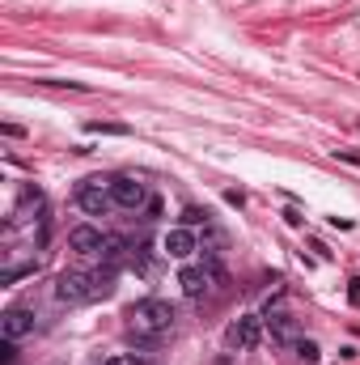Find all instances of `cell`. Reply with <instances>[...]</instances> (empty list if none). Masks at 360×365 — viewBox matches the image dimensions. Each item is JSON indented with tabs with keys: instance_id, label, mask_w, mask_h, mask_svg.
I'll use <instances>...</instances> for the list:
<instances>
[{
	"instance_id": "1",
	"label": "cell",
	"mask_w": 360,
	"mask_h": 365,
	"mask_svg": "<svg viewBox=\"0 0 360 365\" xmlns=\"http://www.w3.org/2000/svg\"><path fill=\"white\" fill-rule=\"evenodd\" d=\"M110 289H115V272L110 268L55 276V297L68 302V306H85V302H97V297H110Z\"/></svg>"
},
{
	"instance_id": "2",
	"label": "cell",
	"mask_w": 360,
	"mask_h": 365,
	"mask_svg": "<svg viewBox=\"0 0 360 365\" xmlns=\"http://www.w3.org/2000/svg\"><path fill=\"white\" fill-rule=\"evenodd\" d=\"M127 327H132V336H136V340L153 344V340H162V336L174 327V306H170L166 297H144V302H136V306H132Z\"/></svg>"
},
{
	"instance_id": "3",
	"label": "cell",
	"mask_w": 360,
	"mask_h": 365,
	"mask_svg": "<svg viewBox=\"0 0 360 365\" xmlns=\"http://www.w3.org/2000/svg\"><path fill=\"white\" fill-rule=\"evenodd\" d=\"M110 200H115V208H127V212L153 204V200H149V187L136 179V175H119V179H110Z\"/></svg>"
},
{
	"instance_id": "4",
	"label": "cell",
	"mask_w": 360,
	"mask_h": 365,
	"mask_svg": "<svg viewBox=\"0 0 360 365\" xmlns=\"http://www.w3.org/2000/svg\"><path fill=\"white\" fill-rule=\"evenodd\" d=\"M259 336H263V319H259V314H242V319H233V323L225 327V349H233V353L255 349Z\"/></svg>"
},
{
	"instance_id": "5",
	"label": "cell",
	"mask_w": 360,
	"mask_h": 365,
	"mask_svg": "<svg viewBox=\"0 0 360 365\" xmlns=\"http://www.w3.org/2000/svg\"><path fill=\"white\" fill-rule=\"evenodd\" d=\"M77 204H81L90 217H106V212L115 208V200H110V179H85L77 187Z\"/></svg>"
},
{
	"instance_id": "6",
	"label": "cell",
	"mask_w": 360,
	"mask_h": 365,
	"mask_svg": "<svg viewBox=\"0 0 360 365\" xmlns=\"http://www.w3.org/2000/svg\"><path fill=\"white\" fill-rule=\"evenodd\" d=\"M212 280H221V268L216 264H186L179 272V284L186 297H203L212 289Z\"/></svg>"
},
{
	"instance_id": "7",
	"label": "cell",
	"mask_w": 360,
	"mask_h": 365,
	"mask_svg": "<svg viewBox=\"0 0 360 365\" xmlns=\"http://www.w3.org/2000/svg\"><path fill=\"white\" fill-rule=\"evenodd\" d=\"M34 331V310L30 306H9L4 314H0V336L4 340H21V336H30Z\"/></svg>"
},
{
	"instance_id": "8",
	"label": "cell",
	"mask_w": 360,
	"mask_h": 365,
	"mask_svg": "<svg viewBox=\"0 0 360 365\" xmlns=\"http://www.w3.org/2000/svg\"><path fill=\"white\" fill-rule=\"evenodd\" d=\"M106 242H110V238H106L97 225H73V230H68V247H73L77 255H102Z\"/></svg>"
},
{
	"instance_id": "9",
	"label": "cell",
	"mask_w": 360,
	"mask_h": 365,
	"mask_svg": "<svg viewBox=\"0 0 360 365\" xmlns=\"http://www.w3.org/2000/svg\"><path fill=\"white\" fill-rule=\"evenodd\" d=\"M162 251H166L170 259H191V255L199 251V242H195V234H191L186 225H174V230H166V238H162Z\"/></svg>"
},
{
	"instance_id": "10",
	"label": "cell",
	"mask_w": 360,
	"mask_h": 365,
	"mask_svg": "<svg viewBox=\"0 0 360 365\" xmlns=\"http://www.w3.org/2000/svg\"><path fill=\"white\" fill-rule=\"evenodd\" d=\"M271 340H280V344H297L301 336H297V319L292 314H271Z\"/></svg>"
},
{
	"instance_id": "11",
	"label": "cell",
	"mask_w": 360,
	"mask_h": 365,
	"mask_svg": "<svg viewBox=\"0 0 360 365\" xmlns=\"http://www.w3.org/2000/svg\"><path fill=\"white\" fill-rule=\"evenodd\" d=\"M132 259V251H127V242H119V238H110L106 242V251H102V268H110V272H119L123 264Z\"/></svg>"
},
{
	"instance_id": "12",
	"label": "cell",
	"mask_w": 360,
	"mask_h": 365,
	"mask_svg": "<svg viewBox=\"0 0 360 365\" xmlns=\"http://www.w3.org/2000/svg\"><path fill=\"white\" fill-rule=\"evenodd\" d=\"M292 353H297V357H301V361H309V365H318V357H322V353H318V344H314V340H297V344H292Z\"/></svg>"
},
{
	"instance_id": "13",
	"label": "cell",
	"mask_w": 360,
	"mask_h": 365,
	"mask_svg": "<svg viewBox=\"0 0 360 365\" xmlns=\"http://www.w3.org/2000/svg\"><path fill=\"white\" fill-rule=\"evenodd\" d=\"M208 221V208H199V204H191V208H182V225L191 230V225H203Z\"/></svg>"
},
{
	"instance_id": "14",
	"label": "cell",
	"mask_w": 360,
	"mask_h": 365,
	"mask_svg": "<svg viewBox=\"0 0 360 365\" xmlns=\"http://www.w3.org/2000/svg\"><path fill=\"white\" fill-rule=\"evenodd\" d=\"M106 365H144V357H136V353H110Z\"/></svg>"
},
{
	"instance_id": "15",
	"label": "cell",
	"mask_w": 360,
	"mask_h": 365,
	"mask_svg": "<svg viewBox=\"0 0 360 365\" xmlns=\"http://www.w3.org/2000/svg\"><path fill=\"white\" fill-rule=\"evenodd\" d=\"M85 128H90V132H106V136H123V132H127L123 123H85Z\"/></svg>"
}]
</instances>
